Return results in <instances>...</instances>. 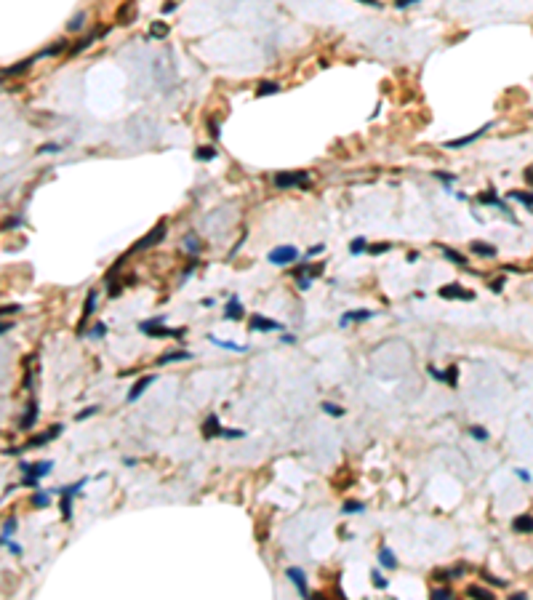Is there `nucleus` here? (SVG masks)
<instances>
[{"label":"nucleus","mask_w":533,"mask_h":600,"mask_svg":"<svg viewBox=\"0 0 533 600\" xmlns=\"http://www.w3.org/2000/svg\"><path fill=\"white\" fill-rule=\"evenodd\" d=\"M163 237H166V222L155 224V227L147 232V237H142V240L134 246V251H144V248H152L155 243H160V240H163Z\"/></svg>","instance_id":"4"},{"label":"nucleus","mask_w":533,"mask_h":600,"mask_svg":"<svg viewBox=\"0 0 533 600\" xmlns=\"http://www.w3.org/2000/svg\"><path fill=\"white\" fill-rule=\"evenodd\" d=\"M501 288H504V278H498V280H493V283H491V291H496V294H498Z\"/></svg>","instance_id":"51"},{"label":"nucleus","mask_w":533,"mask_h":600,"mask_svg":"<svg viewBox=\"0 0 533 600\" xmlns=\"http://www.w3.org/2000/svg\"><path fill=\"white\" fill-rule=\"evenodd\" d=\"M94 413H99V406H88V408H83L80 413H77V421H83V419H88V416H94Z\"/></svg>","instance_id":"44"},{"label":"nucleus","mask_w":533,"mask_h":600,"mask_svg":"<svg viewBox=\"0 0 533 600\" xmlns=\"http://www.w3.org/2000/svg\"><path fill=\"white\" fill-rule=\"evenodd\" d=\"M16 531V518H5L3 520V539H8Z\"/></svg>","instance_id":"36"},{"label":"nucleus","mask_w":533,"mask_h":600,"mask_svg":"<svg viewBox=\"0 0 533 600\" xmlns=\"http://www.w3.org/2000/svg\"><path fill=\"white\" fill-rule=\"evenodd\" d=\"M323 411L331 413V416H344V408H339L336 403H323Z\"/></svg>","instance_id":"39"},{"label":"nucleus","mask_w":533,"mask_h":600,"mask_svg":"<svg viewBox=\"0 0 533 600\" xmlns=\"http://www.w3.org/2000/svg\"><path fill=\"white\" fill-rule=\"evenodd\" d=\"M16 309H19V304H11V307H8V304H5V307H3V312H5V315H8V312H16Z\"/></svg>","instance_id":"60"},{"label":"nucleus","mask_w":533,"mask_h":600,"mask_svg":"<svg viewBox=\"0 0 533 600\" xmlns=\"http://www.w3.org/2000/svg\"><path fill=\"white\" fill-rule=\"evenodd\" d=\"M365 504L363 502H355V499H350V502H344V507H341V512L344 515H352V512H363Z\"/></svg>","instance_id":"31"},{"label":"nucleus","mask_w":533,"mask_h":600,"mask_svg":"<svg viewBox=\"0 0 533 600\" xmlns=\"http://www.w3.org/2000/svg\"><path fill=\"white\" fill-rule=\"evenodd\" d=\"M134 11H136V3H134V0H128L126 5H120V8H117V24L128 27V24L134 22Z\"/></svg>","instance_id":"18"},{"label":"nucleus","mask_w":533,"mask_h":600,"mask_svg":"<svg viewBox=\"0 0 533 600\" xmlns=\"http://www.w3.org/2000/svg\"><path fill=\"white\" fill-rule=\"evenodd\" d=\"M243 318V307H240V299L238 296H232L229 299V304L224 309V320H240Z\"/></svg>","instance_id":"19"},{"label":"nucleus","mask_w":533,"mask_h":600,"mask_svg":"<svg viewBox=\"0 0 533 600\" xmlns=\"http://www.w3.org/2000/svg\"><path fill=\"white\" fill-rule=\"evenodd\" d=\"M37 421V403L32 400V403L27 406V411H24V416L19 419V430H32Z\"/></svg>","instance_id":"14"},{"label":"nucleus","mask_w":533,"mask_h":600,"mask_svg":"<svg viewBox=\"0 0 533 600\" xmlns=\"http://www.w3.org/2000/svg\"><path fill=\"white\" fill-rule=\"evenodd\" d=\"M187 248H189V251H192V254H197V240H195L192 235L187 237Z\"/></svg>","instance_id":"52"},{"label":"nucleus","mask_w":533,"mask_h":600,"mask_svg":"<svg viewBox=\"0 0 533 600\" xmlns=\"http://www.w3.org/2000/svg\"><path fill=\"white\" fill-rule=\"evenodd\" d=\"M208 131H211V136H213V139L219 136V126H216V120H211V123H208Z\"/></svg>","instance_id":"54"},{"label":"nucleus","mask_w":533,"mask_h":600,"mask_svg":"<svg viewBox=\"0 0 533 600\" xmlns=\"http://www.w3.org/2000/svg\"><path fill=\"white\" fill-rule=\"evenodd\" d=\"M221 430H224V427H219V416H216V413H208L206 421H203V435H206V438H216V435H221Z\"/></svg>","instance_id":"15"},{"label":"nucleus","mask_w":533,"mask_h":600,"mask_svg":"<svg viewBox=\"0 0 533 600\" xmlns=\"http://www.w3.org/2000/svg\"><path fill=\"white\" fill-rule=\"evenodd\" d=\"M285 576L291 579V582L296 584V590H299L301 598H309V590H307V579H304V571L296 568V565H291V568L285 571Z\"/></svg>","instance_id":"10"},{"label":"nucleus","mask_w":533,"mask_h":600,"mask_svg":"<svg viewBox=\"0 0 533 600\" xmlns=\"http://www.w3.org/2000/svg\"><path fill=\"white\" fill-rule=\"evenodd\" d=\"M96 299H99L96 288H91V291H88V296H85V304H83L80 320H77V331H80V334H85V323H88V318L94 315V309H96Z\"/></svg>","instance_id":"7"},{"label":"nucleus","mask_w":533,"mask_h":600,"mask_svg":"<svg viewBox=\"0 0 533 600\" xmlns=\"http://www.w3.org/2000/svg\"><path fill=\"white\" fill-rule=\"evenodd\" d=\"M51 467H54V461H51V459H43V461H35V464H27V461H22V464H19V470L27 475V478H45V475L51 472Z\"/></svg>","instance_id":"5"},{"label":"nucleus","mask_w":533,"mask_h":600,"mask_svg":"<svg viewBox=\"0 0 533 600\" xmlns=\"http://www.w3.org/2000/svg\"><path fill=\"white\" fill-rule=\"evenodd\" d=\"M278 91H280V85L275 80H264L259 88H256V96H269V94H278Z\"/></svg>","instance_id":"26"},{"label":"nucleus","mask_w":533,"mask_h":600,"mask_svg":"<svg viewBox=\"0 0 533 600\" xmlns=\"http://www.w3.org/2000/svg\"><path fill=\"white\" fill-rule=\"evenodd\" d=\"M360 3H365V5H381L379 0H360Z\"/></svg>","instance_id":"62"},{"label":"nucleus","mask_w":533,"mask_h":600,"mask_svg":"<svg viewBox=\"0 0 533 600\" xmlns=\"http://www.w3.org/2000/svg\"><path fill=\"white\" fill-rule=\"evenodd\" d=\"M67 48V43L64 40H59L56 45H51V48H45V51H40V56H56V54H62V51Z\"/></svg>","instance_id":"35"},{"label":"nucleus","mask_w":533,"mask_h":600,"mask_svg":"<svg viewBox=\"0 0 533 600\" xmlns=\"http://www.w3.org/2000/svg\"><path fill=\"white\" fill-rule=\"evenodd\" d=\"M267 259L272 262L275 267H288V264H293V262L299 259V251H296L293 246H278V248H272V251L267 254Z\"/></svg>","instance_id":"3"},{"label":"nucleus","mask_w":533,"mask_h":600,"mask_svg":"<svg viewBox=\"0 0 533 600\" xmlns=\"http://www.w3.org/2000/svg\"><path fill=\"white\" fill-rule=\"evenodd\" d=\"M94 40H96V32H91V35H85L83 40H77V45H72L70 54H80V51H83V48H88V45L94 43Z\"/></svg>","instance_id":"30"},{"label":"nucleus","mask_w":533,"mask_h":600,"mask_svg":"<svg viewBox=\"0 0 533 600\" xmlns=\"http://www.w3.org/2000/svg\"><path fill=\"white\" fill-rule=\"evenodd\" d=\"M379 563L384 565V568H390V571H394V568H397V558L392 555V550H390V547H379Z\"/></svg>","instance_id":"20"},{"label":"nucleus","mask_w":533,"mask_h":600,"mask_svg":"<svg viewBox=\"0 0 533 600\" xmlns=\"http://www.w3.org/2000/svg\"><path fill=\"white\" fill-rule=\"evenodd\" d=\"M464 573V565H456V568H451V571H435V579L437 582H448V579H453V576H462Z\"/></svg>","instance_id":"24"},{"label":"nucleus","mask_w":533,"mask_h":600,"mask_svg":"<svg viewBox=\"0 0 533 600\" xmlns=\"http://www.w3.org/2000/svg\"><path fill=\"white\" fill-rule=\"evenodd\" d=\"M413 3H419V0H394V8H408Z\"/></svg>","instance_id":"50"},{"label":"nucleus","mask_w":533,"mask_h":600,"mask_svg":"<svg viewBox=\"0 0 533 600\" xmlns=\"http://www.w3.org/2000/svg\"><path fill=\"white\" fill-rule=\"evenodd\" d=\"M320 251H325V246H323V243H318V246H312V248H309V251H307V256H312V254H320Z\"/></svg>","instance_id":"53"},{"label":"nucleus","mask_w":533,"mask_h":600,"mask_svg":"<svg viewBox=\"0 0 533 600\" xmlns=\"http://www.w3.org/2000/svg\"><path fill=\"white\" fill-rule=\"evenodd\" d=\"M246 435V430H221V435L219 438H229V440H238V438H243Z\"/></svg>","instance_id":"45"},{"label":"nucleus","mask_w":533,"mask_h":600,"mask_svg":"<svg viewBox=\"0 0 533 600\" xmlns=\"http://www.w3.org/2000/svg\"><path fill=\"white\" fill-rule=\"evenodd\" d=\"M512 200H520L523 206H533V192H523V189H512L509 192Z\"/></svg>","instance_id":"28"},{"label":"nucleus","mask_w":533,"mask_h":600,"mask_svg":"<svg viewBox=\"0 0 533 600\" xmlns=\"http://www.w3.org/2000/svg\"><path fill=\"white\" fill-rule=\"evenodd\" d=\"M435 176H437V179H443L445 184H451L453 179H456V176H453V174H443V171H435Z\"/></svg>","instance_id":"49"},{"label":"nucleus","mask_w":533,"mask_h":600,"mask_svg":"<svg viewBox=\"0 0 533 600\" xmlns=\"http://www.w3.org/2000/svg\"><path fill=\"white\" fill-rule=\"evenodd\" d=\"M32 504H35V507H45V504H48V491H37L35 496H32Z\"/></svg>","instance_id":"40"},{"label":"nucleus","mask_w":533,"mask_h":600,"mask_svg":"<svg viewBox=\"0 0 533 600\" xmlns=\"http://www.w3.org/2000/svg\"><path fill=\"white\" fill-rule=\"evenodd\" d=\"M251 328L253 331H280V323L278 320H269V318H261V315H251Z\"/></svg>","instance_id":"12"},{"label":"nucleus","mask_w":533,"mask_h":600,"mask_svg":"<svg viewBox=\"0 0 533 600\" xmlns=\"http://www.w3.org/2000/svg\"><path fill=\"white\" fill-rule=\"evenodd\" d=\"M120 291H123L120 286H115V283H109V296H112V299H115V296H120Z\"/></svg>","instance_id":"55"},{"label":"nucleus","mask_w":533,"mask_h":600,"mask_svg":"<svg viewBox=\"0 0 533 600\" xmlns=\"http://www.w3.org/2000/svg\"><path fill=\"white\" fill-rule=\"evenodd\" d=\"M152 381H155V376H152V374H147V376H142V379L136 381L134 387H131V392H128V403H136V400H139V395H142L144 390H147V387L152 384Z\"/></svg>","instance_id":"13"},{"label":"nucleus","mask_w":533,"mask_h":600,"mask_svg":"<svg viewBox=\"0 0 533 600\" xmlns=\"http://www.w3.org/2000/svg\"><path fill=\"white\" fill-rule=\"evenodd\" d=\"M208 341H213L216 347H224V349H232V352H248V344H232V341H224V339H216L213 334L208 336Z\"/></svg>","instance_id":"23"},{"label":"nucleus","mask_w":533,"mask_h":600,"mask_svg":"<svg viewBox=\"0 0 533 600\" xmlns=\"http://www.w3.org/2000/svg\"><path fill=\"white\" fill-rule=\"evenodd\" d=\"M62 430H64L62 424H54V427H51L48 432H43V435H35V438H32L30 443H24V446H22V451H27V448H37V446H45V443H48L51 438H59V435H62Z\"/></svg>","instance_id":"9"},{"label":"nucleus","mask_w":533,"mask_h":600,"mask_svg":"<svg viewBox=\"0 0 533 600\" xmlns=\"http://www.w3.org/2000/svg\"><path fill=\"white\" fill-rule=\"evenodd\" d=\"M32 64H35V59H24V62H19V64H16V67H5V70H3V75H5V77H14V75H22V72H27V70L32 67Z\"/></svg>","instance_id":"22"},{"label":"nucleus","mask_w":533,"mask_h":600,"mask_svg":"<svg viewBox=\"0 0 533 600\" xmlns=\"http://www.w3.org/2000/svg\"><path fill=\"white\" fill-rule=\"evenodd\" d=\"M488 128H493V123H485L483 128H477L475 134H469V136H462V139H451V142H445V150H462V147H466V144H472L475 139H480V136H483Z\"/></svg>","instance_id":"8"},{"label":"nucleus","mask_w":533,"mask_h":600,"mask_svg":"<svg viewBox=\"0 0 533 600\" xmlns=\"http://www.w3.org/2000/svg\"><path fill=\"white\" fill-rule=\"evenodd\" d=\"M309 286H312V278H301V280H299V288H301V291H307Z\"/></svg>","instance_id":"56"},{"label":"nucleus","mask_w":533,"mask_h":600,"mask_svg":"<svg viewBox=\"0 0 533 600\" xmlns=\"http://www.w3.org/2000/svg\"><path fill=\"white\" fill-rule=\"evenodd\" d=\"M104 334H107V326H104V323H94V328H91V334H88V336H94V339H102Z\"/></svg>","instance_id":"43"},{"label":"nucleus","mask_w":533,"mask_h":600,"mask_svg":"<svg viewBox=\"0 0 533 600\" xmlns=\"http://www.w3.org/2000/svg\"><path fill=\"white\" fill-rule=\"evenodd\" d=\"M195 157H197V160H213V157H216V150H213V147H200V150L195 152Z\"/></svg>","instance_id":"34"},{"label":"nucleus","mask_w":533,"mask_h":600,"mask_svg":"<svg viewBox=\"0 0 533 600\" xmlns=\"http://www.w3.org/2000/svg\"><path fill=\"white\" fill-rule=\"evenodd\" d=\"M466 595H472V598H483V600H493V592H491V590H485V587H477V584L466 587Z\"/></svg>","instance_id":"27"},{"label":"nucleus","mask_w":533,"mask_h":600,"mask_svg":"<svg viewBox=\"0 0 533 600\" xmlns=\"http://www.w3.org/2000/svg\"><path fill=\"white\" fill-rule=\"evenodd\" d=\"M280 341H283V344H293V341H296V336H293V334H285Z\"/></svg>","instance_id":"57"},{"label":"nucleus","mask_w":533,"mask_h":600,"mask_svg":"<svg viewBox=\"0 0 533 600\" xmlns=\"http://www.w3.org/2000/svg\"><path fill=\"white\" fill-rule=\"evenodd\" d=\"M123 464H126V467H134V464H136V459H134V456H126V459H123Z\"/></svg>","instance_id":"61"},{"label":"nucleus","mask_w":533,"mask_h":600,"mask_svg":"<svg viewBox=\"0 0 533 600\" xmlns=\"http://www.w3.org/2000/svg\"><path fill=\"white\" fill-rule=\"evenodd\" d=\"M350 251H352V256H357V254L368 251V243H365V237H357V240H352V243H350Z\"/></svg>","instance_id":"33"},{"label":"nucleus","mask_w":533,"mask_h":600,"mask_svg":"<svg viewBox=\"0 0 533 600\" xmlns=\"http://www.w3.org/2000/svg\"><path fill=\"white\" fill-rule=\"evenodd\" d=\"M517 478H520V480H525V483H528V480H531V475L525 472V470H517Z\"/></svg>","instance_id":"59"},{"label":"nucleus","mask_w":533,"mask_h":600,"mask_svg":"<svg viewBox=\"0 0 533 600\" xmlns=\"http://www.w3.org/2000/svg\"><path fill=\"white\" fill-rule=\"evenodd\" d=\"M307 179H309V174L307 171H280V174H275V187L278 189H291V187H304L307 184Z\"/></svg>","instance_id":"2"},{"label":"nucleus","mask_w":533,"mask_h":600,"mask_svg":"<svg viewBox=\"0 0 533 600\" xmlns=\"http://www.w3.org/2000/svg\"><path fill=\"white\" fill-rule=\"evenodd\" d=\"M432 598H440V600H448V598H453V592L448 590V587H435V590H432Z\"/></svg>","instance_id":"38"},{"label":"nucleus","mask_w":533,"mask_h":600,"mask_svg":"<svg viewBox=\"0 0 533 600\" xmlns=\"http://www.w3.org/2000/svg\"><path fill=\"white\" fill-rule=\"evenodd\" d=\"M469 435L472 438H477V440H488V430H483V427H472Z\"/></svg>","instance_id":"46"},{"label":"nucleus","mask_w":533,"mask_h":600,"mask_svg":"<svg viewBox=\"0 0 533 600\" xmlns=\"http://www.w3.org/2000/svg\"><path fill=\"white\" fill-rule=\"evenodd\" d=\"M163 320H166V318L144 320V323H139V331L147 334V336H152V339H181V336L187 334L184 328H166V326H163Z\"/></svg>","instance_id":"1"},{"label":"nucleus","mask_w":533,"mask_h":600,"mask_svg":"<svg viewBox=\"0 0 533 600\" xmlns=\"http://www.w3.org/2000/svg\"><path fill=\"white\" fill-rule=\"evenodd\" d=\"M192 358V352H187V349H174V352H166L157 358V366H168V363H176V360H189Z\"/></svg>","instance_id":"16"},{"label":"nucleus","mask_w":533,"mask_h":600,"mask_svg":"<svg viewBox=\"0 0 533 600\" xmlns=\"http://www.w3.org/2000/svg\"><path fill=\"white\" fill-rule=\"evenodd\" d=\"M437 294H440V299H464V301H472V299H475V294L466 291V288H464V286H459V283H448V286H443Z\"/></svg>","instance_id":"6"},{"label":"nucleus","mask_w":533,"mask_h":600,"mask_svg":"<svg viewBox=\"0 0 533 600\" xmlns=\"http://www.w3.org/2000/svg\"><path fill=\"white\" fill-rule=\"evenodd\" d=\"M3 544L8 547V552H14V555H19V552H22V547H19L16 542H11V539H3Z\"/></svg>","instance_id":"47"},{"label":"nucleus","mask_w":533,"mask_h":600,"mask_svg":"<svg viewBox=\"0 0 533 600\" xmlns=\"http://www.w3.org/2000/svg\"><path fill=\"white\" fill-rule=\"evenodd\" d=\"M371 579H373V584H376L379 590H387V587H390V582L381 576V571H379V568H376V571H371Z\"/></svg>","instance_id":"37"},{"label":"nucleus","mask_w":533,"mask_h":600,"mask_svg":"<svg viewBox=\"0 0 533 600\" xmlns=\"http://www.w3.org/2000/svg\"><path fill=\"white\" fill-rule=\"evenodd\" d=\"M390 243H376V246H368V254H373V256H376V254H387V251H390Z\"/></svg>","instance_id":"42"},{"label":"nucleus","mask_w":533,"mask_h":600,"mask_svg":"<svg viewBox=\"0 0 533 600\" xmlns=\"http://www.w3.org/2000/svg\"><path fill=\"white\" fill-rule=\"evenodd\" d=\"M469 248H472V254H480V256H496V248H493V246H488V243H480V240H475Z\"/></svg>","instance_id":"25"},{"label":"nucleus","mask_w":533,"mask_h":600,"mask_svg":"<svg viewBox=\"0 0 533 600\" xmlns=\"http://www.w3.org/2000/svg\"><path fill=\"white\" fill-rule=\"evenodd\" d=\"M168 35V24L166 22H155L152 30H149V38H166Z\"/></svg>","instance_id":"32"},{"label":"nucleus","mask_w":533,"mask_h":600,"mask_svg":"<svg viewBox=\"0 0 533 600\" xmlns=\"http://www.w3.org/2000/svg\"><path fill=\"white\" fill-rule=\"evenodd\" d=\"M59 150H62V147H59V144H43V147H40V150H37V152H43V155H48V152H59Z\"/></svg>","instance_id":"48"},{"label":"nucleus","mask_w":533,"mask_h":600,"mask_svg":"<svg viewBox=\"0 0 533 600\" xmlns=\"http://www.w3.org/2000/svg\"><path fill=\"white\" fill-rule=\"evenodd\" d=\"M525 182H528V184H533V166H528V168H525Z\"/></svg>","instance_id":"58"},{"label":"nucleus","mask_w":533,"mask_h":600,"mask_svg":"<svg viewBox=\"0 0 533 600\" xmlns=\"http://www.w3.org/2000/svg\"><path fill=\"white\" fill-rule=\"evenodd\" d=\"M429 376H435L437 381H445L448 387H456V366H451L448 371H437V368L429 366Z\"/></svg>","instance_id":"17"},{"label":"nucleus","mask_w":533,"mask_h":600,"mask_svg":"<svg viewBox=\"0 0 533 600\" xmlns=\"http://www.w3.org/2000/svg\"><path fill=\"white\" fill-rule=\"evenodd\" d=\"M368 318H373V312H371V309H350V312H344V315H341L339 326L344 328V326H350V323H360V320H368Z\"/></svg>","instance_id":"11"},{"label":"nucleus","mask_w":533,"mask_h":600,"mask_svg":"<svg viewBox=\"0 0 533 600\" xmlns=\"http://www.w3.org/2000/svg\"><path fill=\"white\" fill-rule=\"evenodd\" d=\"M440 251H443L445 256H448L451 262H456V264H466V256H462L459 251H453V248H448V246H437Z\"/></svg>","instance_id":"29"},{"label":"nucleus","mask_w":533,"mask_h":600,"mask_svg":"<svg viewBox=\"0 0 533 600\" xmlns=\"http://www.w3.org/2000/svg\"><path fill=\"white\" fill-rule=\"evenodd\" d=\"M512 528H515L517 533H533V518L528 515H520L512 520Z\"/></svg>","instance_id":"21"},{"label":"nucleus","mask_w":533,"mask_h":600,"mask_svg":"<svg viewBox=\"0 0 533 600\" xmlns=\"http://www.w3.org/2000/svg\"><path fill=\"white\" fill-rule=\"evenodd\" d=\"M83 19H85V14H77V16H72V19H70V24H67V30H70V32L80 30V27H83Z\"/></svg>","instance_id":"41"}]
</instances>
